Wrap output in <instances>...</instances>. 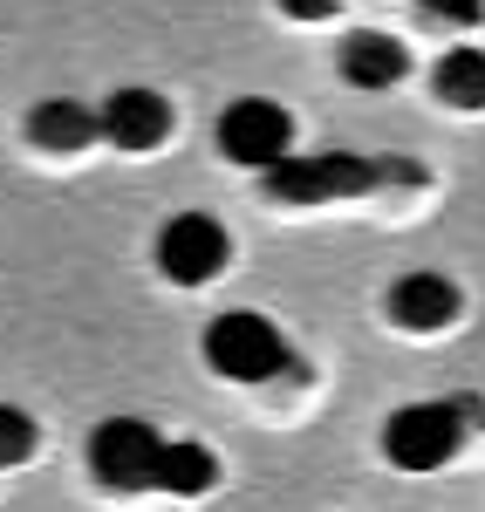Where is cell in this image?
<instances>
[{
	"mask_svg": "<svg viewBox=\"0 0 485 512\" xmlns=\"http://www.w3.org/2000/svg\"><path fill=\"white\" fill-rule=\"evenodd\" d=\"M383 185H424L417 158H363V151H315V158H287L281 171L260 178L267 205H335V198H369Z\"/></svg>",
	"mask_w": 485,
	"mask_h": 512,
	"instance_id": "6da1fadb",
	"label": "cell"
},
{
	"mask_svg": "<svg viewBox=\"0 0 485 512\" xmlns=\"http://www.w3.org/2000/svg\"><path fill=\"white\" fill-rule=\"evenodd\" d=\"M485 424L479 396H431V403H404L383 417V458L397 472H438L465 451V437Z\"/></svg>",
	"mask_w": 485,
	"mask_h": 512,
	"instance_id": "7a4b0ae2",
	"label": "cell"
},
{
	"mask_svg": "<svg viewBox=\"0 0 485 512\" xmlns=\"http://www.w3.org/2000/svg\"><path fill=\"white\" fill-rule=\"evenodd\" d=\"M342 76L356 82V89H397L410 76V48L397 35H383V28H356V35H342Z\"/></svg>",
	"mask_w": 485,
	"mask_h": 512,
	"instance_id": "30bf717a",
	"label": "cell"
},
{
	"mask_svg": "<svg viewBox=\"0 0 485 512\" xmlns=\"http://www.w3.org/2000/svg\"><path fill=\"white\" fill-rule=\"evenodd\" d=\"M417 14H424V21H438V28L472 35V28L485 21V0H417Z\"/></svg>",
	"mask_w": 485,
	"mask_h": 512,
	"instance_id": "5bb4252c",
	"label": "cell"
},
{
	"mask_svg": "<svg viewBox=\"0 0 485 512\" xmlns=\"http://www.w3.org/2000/svg\"><path fill=\"white\" fill-rule=\"evenodd\" d=\"M212 144H219V158L226 164H246V171H281L294 158V117H287V103L274 96H233L219 123H212Z\"/></svg>",
	"mask_w": 485,
	"mask_h": 512,
	"instance_id": "277c9868",
	"label": "cell"
},
{
	"mask_svg": "<svg viewBox=\"0 0 485 512\" xmlns=\"http://www.w3.org/2000/svg\"><path fill=\"white\" fill-rule=\"evenodd\" d=\"M35 444H41L35 417H28L21 403H0V472H14V465H28V458H35Z\"/></svg>",
	"mask_w": 485,
	"mask_h": 512,
	"instance_id": "4fadbf2b",
	"label": "cell"
},
{
	"mask_svg": "<svg viewBox=\"0 0 485 512\" xmlns=\"http://www.w3.org/2000/svg\"><path fill=\"white\" fill-rule=\"evenodd\" d=\"M164 137H171V103H164L158 89H110L103 96V144H117L130 158H144V151H158Z\"/></svg>",
	"mask_w": 485,
	"mask_h": 512,
	"instance_id": "52a82bcc",
	"label": "cell"
},
{
	"mask_svg": "<svg viewBox=\"0 0 485 512\" xmlns=\"http://www.w3.org/2000/svg\"><path fill=\"white\" fill-rule=\"evenodd\" d=\"M199 349H205V369L226 376V383H274L287 362H294L287 335L267 315H253V308H226V315H212Z\"/></svg>",
	"mask_w": 485,
	"mask_h": 512,
	"instance_id": "3957f363",
	"label": "cell"
},
{
	"mask_svg": "<svg viewBox=\"0 0 485 512\" xmlns=\"http://www.w3.org/2000/svg\"><path fill=\"white\" fill-rule=\"evenodd\" d=\"M164 444L144 417H103L89 431V472L103 492H158V472H164Z\"/></svg>",
	"mask_w": 485,
	"mask_h": 512,
	"instance_id": "5b68a950",
	"label": "cell"
},
{
	"mask_svg": "<svg viewBox=\"0 0 485 512\" xmlns=\"http://www.w3.org/2000/svg\"><path fill=\"white\" fill-rule=\"evenodd\" d=\"M274 7H281L287 21H328L335 14V0H274Z\"/></svg>",
	"mask_w": 485,
	"mask_h": 512,
	"instance_id": "9a60e30c",
	"label": "cell"
},
{
	"mask_svg": "<svg viewBox=\"0 0 485 512\" xmlns=\"http://www.w3.org/2000/svg\"><path fill=\"white\" fill-rule=\"evenodd\" d=\"M28 144L48 158H82L89 144H103V110H89L76 96H48L28 110Z\"/></svg>",
	"mask_w": 485,
	"mask_h": 512,
	"instance_id": "9c48e42d",
	"label": "cell"
},
{
	"mask_svg": "<svg viewBox=\"0 0 485 512\" xmlns=\"http://www.w3.org/2000/svg\"><path fill=\"white\" fill-rule=\"evenodd\" d=\"M158 492H171V499H205V492H219V451H212V444H199V437L164 444Z\"/></svg>",
	"mask_w": 485,
	"mask_h": 512,
	"instance_id": "7c38bea8",
	"label": "cell"
},
{
	"mask_svg": "<svg viewBox=\"0 0 485 512\" xmlns=\"http://www.w3.org/2000/svg\"><path fill=\"white\" fill-rule=\"evenodd\" d=\"M431 89H438L445 110H472V117H479L485 110V48H472V41L445 48V55L431 62Z\"/></svg>",
	"mask_w": 485,
	"mask_h": 512,
	"instance_id": "8fae6325",
	"label": "cell"
},
{
	"mask_svg": "<svg viewBox=\"0 0 485 512\" xmlns=\"http://www.w3.org/2000/svg\"><path fill=\"white\" fill-rule=\"evenodd\" d=\"M383 308H390V321L410 328V335H438V328H451V321L465 315V294H458V280H445V274H404V280H390Z\"/></svg>",
	"mask_w": 485,
	"mask_h": 512,
	"instance_id": "ba28073f",
	"label": "cell"
},
{
	"mask_svg": "<svg viewBox=\"0 0 485 512\" xmlns=\"http://www.w3.org/2000/svg\"><path fill=\"white\" fill-rule=\"evenodd\" d=\"M151 260H158V274L171 280V287H205V280L226 274L233 239H226V226H219L212 212H178V219H164V226H158Z\"/></svg>",
	"mask_w": 485,
	"mask_h": 512,
	"instance_id": "8992f818",
	"label": "cell"
}]
</instances>
